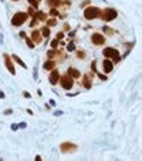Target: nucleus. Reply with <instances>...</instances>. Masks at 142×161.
<instances>
[{"instance_id": "nucleus-1", "label": "nucleus", "mask_w": 142, "mask_h": 161, "mask_svg": "<svg viewBox=\"0 0 142 161\" xmlns=\"http://www.w3.org/2000/svg\"><path fill=\"white\" fill-rule=\"evenodd\" d=\"M101 12L102 10L99 7H95V6H90V7H85L84 9V17L87 20H94V19H98L101 16Z\"/></svg>"}, {"instance_id": "nucleus-2", "label": "nucleus", "mask_w": 142, "mask_h": 161, "mask_svg": "<svg viewBox=\"0 0 142 161\" xmlns=\"http://www.w3.org/2000/svg\"><path fill=\"white\" fill-rule=\"evenodd\" d=\"M102 54H104V57H107V59H109V60H112L114 63H118L119 60H121V54H119V52L114 47H105L104 50H102Z\"/></svg>"}, {"instance_id": "nucleus-3", "label": "nucleus", "mask_w": 142, "mask_h": 161, "mask_svg": "<svg viewBox=\"0 0 142 161\" xmlns=\"http://www.w3.org/2000/svg\"><path fill=\"white\" fill-rule=\"evenodd\" d=\"M117 16H118V12L112 7H107L101 12V16H99V19L102 20V22H111V20L117 19Z\"/></svg>"}, {"instance_id": "nucleus-4", "label": "nucleus", "mask_w": 142, "mask_h": 161, "mask_svg": "<svg viewBox=\"0 0 142 161\" xmlns=\"http://www.w3.org/2000/svg\"><path fill=\"white\" fill-rule=\"evenodd\" d=\"M28 19V13H23V12H17V13H14V16L11 17V24L13 26H21V24Z\"/></svg>"}, {"instance_id": "nucleus-5", "label": "nucleus", "mask_w": 142, "mask_h": 161, "mask_svg": "<svg viewBox=\"0 0 142 161\" xmlns=\"http://www.w3.org/2000/svg\"><path fill=\"white\" fill-rule=\"evenodd\" d=\"M60 84H61V87L64 90H71L73 86H74V79L71 76H68V74H66V76L60 77Z\"/></svg>"}, {"instance_id": "nucleus-6", "label": "nucleus", "mask_w": 142, "mask_h": 161, "mask_svg": "<svg viewBox=\"0 0 142 161\" xmlns=\"http://www.w3.org/2000/svg\"><path fill=\"white\" fill-rule=\"evenodd\" d=\"M78 148V146L77 144H74V143H61L60 144V151L63 153V154H68V153H74Z\"/></svg>"}, {"instance_id": "nucleus-7", "label": "nucleus", "mask_w": 142, "mask_h": 161, "mask_svg": "<svg viewBox=\"0 0 142 161\" xmlns=\"http://www.w3.org/2000/svg\"><path fill=\"white\" fill-rule=\"evenodd\" d=\"M91 43L94 46H102L105 43V37L101 33H94V34H91Z\"/></svg>"}, {"instance_id": "nucleus-8", "label": "nucleus", "mask_w": 142, "mask_h": 161, "mask_svg": "<svg viewBox=\"0 0 142 161\" xmlns=\"http://www.w3.org/2000/svg\"><path fill=\"white\" fill-rule=\"evenodd\" d=\"M3 57H5V64H6V67H7V70H9V73H11V74H16V70H14V64H13V62H11V59H10V56L9 54H3Z\"/></svg>"}, {"instance_id": "nucleus-9", "label": "nucleus", "mask_w": 142, "mask_h": 161, "mask_svg": "<svg viewBox=\"0 0 142 161\" xmlns=\"http://www.w3.org/2000/svg\"><path fill=\"white\" fill-rule=\"evenodd\" d=\"M48 80H50V84L51 86H56L57 83L60 81V73H58V70H54V69H53L51 74L48 77Z\"/></svg>"}, {"instance_id": "nucleus-10", "label": "nucleus", "mask_w": 142, "mask_h": 161, "mask_svg": "<svg viewBox=\"0 0 142 161\" xmlns=\"http://www.w3.org/2000/svg\"><path fill=\"white\" fill-rule=\"evenodd\" d=\"M102 70H104V73H111V71L114 70V62L112 60L105 59L104 62H102Z\"/></svg>"}, {"instance_id": "nucleus-11", "label": "nucleus", "mask_w": 142, "mask_h": 161, "mask_svg": "<svg viewBox=\"0 0 142 161\" xmlns=\"http://www.w3.org/2000/svg\"><path fill=\"white\" fill-rule=\"evenodd\" d=\"M82 86H84V89L90 90L91 87H92V76L84 74V76H82Z\"/></svg>"}, {"instance_id": "nucleus-12", "label": "nucleus", "mask_w": 142, "mask_h": 161, "mask_svg": "<svg viewBox=\"0 0 142 161\" xmlns=\"http://www.w3.org/2000/svg\"><path fill=\"white\" fill-rule=\"evenodd\" d=\"M31 40H33L34 43H41V33L38 32V30H33L31 32Z\"/></svg>"}, {"instance_id": "nucleus-13", "label": "nucleus", "mask_w": 142, "mask_h": 161, "mask_svg": "<svg viewBox=\"0 0 142 161\" xmlns=\"http://www.w3.org/2000/svg\"><path fill=\"white\" fill-rule=\"evenodd\" d=\"M67 74H68V76H71L73 79H80V71L76 70L74 67H70V69L67 70Z\"/></svg>"}, {"instance_id": "nucleus-14", "label": "nucleus", "mask_w": 142, "mask_h": 161, "mask_svg": "<svg viewBox=\"0 0 142 161\" xmlns=\"http://www.w3.org/2000/svg\"><path fill=\"white\" fill-rule=\"evenodd\" d=\"M54 67H56V62H54V60H48V62H46L43 64V69H44V70H53Z\"/></svg>"}, {"instance_id": "nucleus-15", "label": "nucleus", "mask_w": 142, "mask_h": 161, "mask_svg": "<svg viewBox=\"0 0 142 161\" xmlns=\"http://www.w3.org/2000/svg\"><path fill=\"white\" fill-rule=\"evenodd\" d=\"M11 59H13L14 62H17V63H19V64H20L21 67H23V69H27V66H26V63H24L23 60H20V59H19V56H16V54H13V56H11Z\"/></svg>"}, {"instance_id": "nucleus-16", "label": "nucleus", "mask_w": 142, "mask_h": 161, "mask_svg": "<svg viewBox=\"0 0 142 161\" xmlns=\"http://www.w3.org/2000/svg\"><path fill=\"white\" fill-rule=\"evenodd\" d=\"M47 5L53 9V7H57V6L61 5V2H60V0H47Z\"/></svg>"}, {"instance_id": "nucleus-17", "label": "nucleus", "mask_w": 142, "mask_h": 161, "mask_svg": "<svg viewBox=\"0 0 142 161\" xmlns=\"http://www.w3.org/2000/svg\"><path fill=\"white\" fill-rule=\"evenodd\" d=\"M102 32L104 33H107V34H109V36H114V34L117 33L114 29H111V27H108V26H105V27H102Z\"/></svg>"}, {"instance_id": "nucleus-18", "label": "nucleus", "mask_w": 142, "mask_h": 161, "mask_svg": "<svg viewBox=\"0 0 142 161\" xmlns=\"http://www.w3.org/2000/svg\"><path fill=\"white\" fill-rule=\"evenodd\" d=\"M41 36H43V37H46V39H47L48 36H50V29L44 26V27L41 29Z\"/></svg>"}, {"instance_id": "nucleus-19", "label": "nucleus", "mask_w": 142, "mask_h": 161, "mask_svg": "<svg viewBox=\"0 0 142 161\" xmlns=\"http://www.w3.org/2000/svg\"><path fill=\"white\" fill-rule=\"evenodd\" d=\"M28 3H30V6H33V7L37 9L38 5H40V0H28Z\"/></svg>"}, {"instance_id": "nucleus-20", "label": "nucleus", "mask_w": 142, "mask_h": 161, "mask_svg": "<svg viewBox=\"0 0 142 161\" xmlns=\"http://www.w3.org/2000/svg\"><path fill=\"white\" fill-rule=\"evenodd\" d=\"M24 39H26V42H27V46H28V47H30V49H34V43H33V40H31V39H28L27 36H26Z\"/></svg>"}, {"instance_id": "nucleus-21", "label": "nucleus", "mask_w": 142, "mask_h": 161, "mask_svg": "<svg viewBox=\"0 0 142 161\" xmlns=\"http://www.w3.org/2000/svg\"><path fill=\"white\" fill-rule=\"evenodd\" d=\"M67 50H68V52H73V50H76V44H74V43H68V46H67Z\"/></svg>"}, {"instance_id": "nucleus-22", "label": "nucleus", "mask_w": 142, "mask_h": 161, "mask_svg": "<svg viewBox=\"0 0 142 161\" xmlns=\"http://www.w3.org/2000/svg\"><path fill=\"white\" fill-rule=\"evenodd\" d=\"M77 59H85V53L84 52H77Z\"/></svg>"}, {"instance_id": "nucleus-23", "label": "nucleus", "mask_w": 142, "mask_h": 161, "mask_svg": "<svg viewBox=\"0 0 142 161\" xmlns=\"http://www.w3.org/2000/svg\"><path fill=\"white\" fill-rule=\"evenodd\" d=\"M47 24L50 26V27H51V26H56V24H57V20H56V19H50V20L47 22Z\"/></svg>"}, {"instance_id": "nucleus-24", "label": "nucleus", "mask_w": 142, "mask_h": 161, "mask_svg": "<svg viewBox=\"0 0 142 161\" xmlns=\"http://www.w3.org/2000/svg\"><path fill=\"white\" fill-rule=\"evenodd\" d=\"M51 47L53 49H57V47H58V40H57V39H54V40L51 42Z\"/></svg>"}, {"instance_id": "nucleus-25", "label": "nucleus", "mask_w": 142, "mask_h": 161, "mask_svg": "<svg viewBox=\"0 0 142 161\" xmlns=\"http://www.w3.org/2000/svg\"><path fill=\"white\" fill-rule=\"evenodd\" d=\"M50 14H51L53 17H54V16H58V12H57V9H56V7H53V9L50 10Z\"/></svg>"}, {"instance_id": "nucleus-26", "label": "nucleus", "mask_w": 142, "mask_h": 161, "mask_svg": "<svg viewBox=\"0 0 142 161\" xmlns=\"http://www.w3.org/2000/svg\"><path fill=\"white\" fill-rule=\"evenodd\" d=\"M63 37H64V33H63V32H60V33H57V36H56V39H57V40H61Z\"/></svg>"}, {"instance_id": "nucleus-27", "label": "nucleus", "mask_w": 142, "mask_h": 161, "mask_svg": "<svg viewBox=\"0 0 142 161\" xmlns=\"http://www.w3.org/2000/svg\"><path fill=\"white\" fill-rule=\"evenodd\" d=\"M11 113H13V110H10V109L5 110V116H9V114H11Z\"/></svg>"}, {"instance_id": "nucleus-28", "label": "nucleus", "mask_w": 142, "mask_h": 161, "mask_svg": "<svg viewBox=\"0 0 142 161\" xmlns=\"http://www.w3.org/2000/svg\"><path fill=\"white\" fill-rule=\"evenodd\" d=\"M90 3H91L90 0H87V2H84V3L81 5V7H85V6H87V5H90Z\"/></svg>"}, {"instance_id": "nucleus-29", "label": "nucleus", "mask_w": 142, "mask_h": 161, "mask_svg": "<svg viewBox=\"0 0 142 161\" xmlns=\"http://www.w3.org/2000/svg\"><path fill=\"white\" fill-rule=\"evenodd\" d=\"M11 128H13V130H17V128H19V124H11Z\"/></svg>"}, {"instance_id": "nucleus-30", "label": "nucleus", "mask_w": 142, "mask_h": 161, "mask_svg": "<svg viewBox=\"0 0 142 161\" xmlns=\"http://www.w3.org/2000/svg\"><path fill=\"white\" fill-rule=\"evenodd\" d=\"M64 30H70V24H64Z\"/></svg>"}, {"instance_id": "nucleus-31", "label": "nucleus", "mask_w": 142, "mask_h": 161, "mask_svg": "<svg viewBox=\"0 0 142 161\" xmlns=\"http://www.w3.org/2000/svg\"><path fill=\"white\" fill-rule=\"evenodd\" d=\"M0 99H5V93H3L2 90H0Z\"/></svg>"}, {"instance_id": "nucleus-32", "label": "nucleus", "mask_w": 142, "mask_h": 161, "mask_svg": "<svg viewBox=\"0 0 142 161\" xmlns=\"http://www.w3.org/2000/svg\"><path fill=\"white\" fill-rule=\"evenodd\" d=\"M26 126H27V124H26V123H21V124H19V127H21V128H24V127H26Z\"/></svg>"}, {"instance_id": "nucleus-33", "label": "nucleus", "mask_w": 142, "mask_h": 161, "mask_svg": "<svg viewBox=\"0 0 142 161\" xmlns=\"http://www.w3.org/2000/svg\"><path fill=\"white\" fill-rule=\"evenodd\" d=\"M24 97H27V99H30V94H28L27 91H24Z\"/></svg>"}, {"instance_id": "nucleus-34", "label": "nucleus", "mask_w": 142, "mask_h": 161, "mask_svg": "<svg viewBox=\"0 0 142 161\" xmlns=\"http://www.w3.org/2000/svg\"><path fill=\"white\" fill-rule=\"evenodd\" d=\"M11 2H19V0H11Z\"/></svg>"}]
</instances>
